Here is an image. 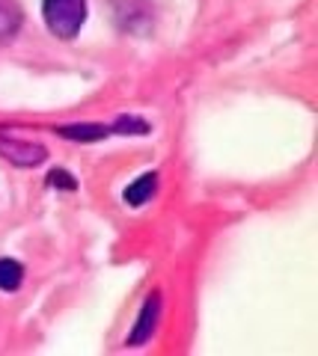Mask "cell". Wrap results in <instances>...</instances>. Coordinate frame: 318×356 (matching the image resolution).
Listing matches in <instances>:
<instances>
[{"label":"cell","mask_w":318,"mask_h":356,"mask_svg":"<svg viewBox=\"0 0 318 356\" xmlns=\"http://www.w3.org/2000/svg\"><path fill=\"white\" fill-rule=\"evenodd\" d=\"M0 154L18 166H39L48 158L45 146H39L33 140H18L13 134H0Z\"/></svg>","instance_id":"2"},{"label":"cell","mask_w":318,"mask_h":356,"mask_svg":"<svg viewBox=\"0 0 318 356\" xmlns=\"http://www.w3.org/2000/svg\"><path fill=\"white\" fill-rule=\"evenodd\" d=\"M158 315H161V297L158 294H149V300L143 303V309H140V318H137V327L134 332L128 336V344H143L152 339V332H155L158 327Z\"/></svg>","instance_id":"3"},{"label":"cell","mask_w":318,"mask_h":356,"mask_svg":"<svg viewBox=\"0 0 318 356\" xmlns=\"http://www.w3.org/2000/svg\"><path fill=\"white\" fill-rule=\"evenodd\" d=\"M155 191H158V175H155V172H146V175H140L137 181L128 187L122 199H125L128 205H134V208H137V205H146L149 199L155 196Z\"/></svg>","instance_id":"5"},{"label":"cell","mask_w":318,"mask_h":356,"mask_svg":"<svg viewBox=\"0 0 318 356\" xmlns=\"http://www.w3.org/2000/svg\"><path fill=\"white\" fill-rule=\"evenodd\" d=\"M21 280H24V267L13 259H0V288L3 291H15Z\"/></svg>","instance_id":"7"},{"label":"cell","mask_w":318,"mask_h":356,"mask_svg":"<svg viewBox=\"0 0 318 356\" xmlns=\"http://www.w3.org/2000/svg\"><path fill=\"white\" fill-rule=\"evenodd\" d=\"M57 134L60 137H65V140H81V143H93V140H102V137H107V128H102V125H63V128H57Z\"/></svg>","instance_id":"6"},{"label":"cell","mask_w":318,"mask_h":356,"mask_svg":"<svg viewBox=\"0 0 318 356\" xmlns=\"http://www.w3.org/2000/svg\"><path fill=\"white\" fill-rule=\"evenodd\" d=\"M48 178H51V184H54V187L60 184V187H69V191H74V181H72V175H69V172H63V170L57 172V170H54Z\"/></svg>","instance_id":"8"},{"label":"cell","mask_w":318,"mask_h":356,"mask_svg":"<svg viewBox=\"0 0 318 356\" xmlns=\"http://www.w3.org/2000/svg\"><path fill=\"white\" fill-rule=\"evenodd\" d=\"M42 15L54 36L74 39L86 21V0H42Z\"/></svg>","instance_id":"1"},{"label":"cell","mask_w":318,"mask_h":356,"mask_svg":"<svg viewBox=\"0 0 318 356\" xmlns=\"http://www.w3.org/2000/svg\"><path fill=\"white\" fill-rule=\"evenodd\" d=\"M21 21H24V13H21L18 0H0V44L18 36Z\"/></svg>","instance_id":"4"}]
</instances>
